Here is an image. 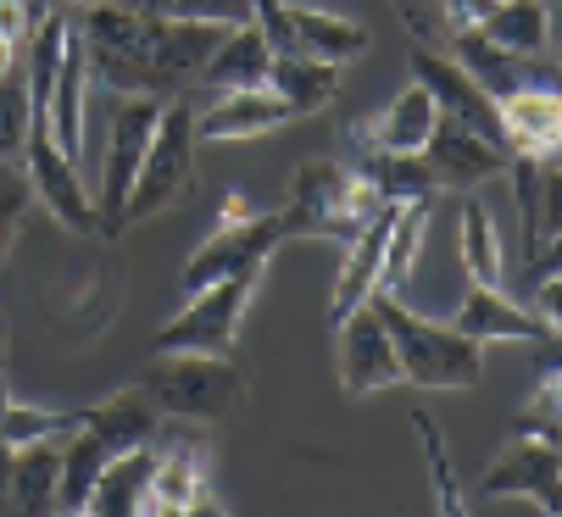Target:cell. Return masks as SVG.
<instances>
[{"label":"cell","mask_w":562,"mask_h":517,"mask_svg":"<svg viewBox=\"0 0 562 517\" xmlns=\"http://www.w3.org/2000/svg\"><path fill=\"white\" fill-rule=\"evenodd\" d=\"M29 201H34V184H29L23 161H0V262L18 245V223H23Z\"/></svg>","instance_id":"cell-36"},{"label":"cell","mask_w":562,"mask_h":517,"mask_svg":"<svg viewBox=\"0 0 562 517\" xmlns=\"http://www.w3.org/2000/svg\"><path fill=\"white\" fill-rule=\"evenodd\" d=\"M435 117H440V112H435L429 90H424V83H407V90H401L379 117L351 123V145H357V150H424Z\"/></svg>","instance_id":"cell-16"},{"label":"cell","mask_w":562,"mask_h":517,"mask_svg":"<svg viewBox=\"0 0 562 517\" xmlns=\"http://www.w3.org/2000/svg\"><path fill=\"white\" fill-rule=\"evenodd\" d=\"M34 0H0V40H7V45H29V34H34Z\"/></svg>","instance_id":"cell-39"},{"label":"cell","mask_w":562,"mask_h":517,"mask_svg":"<svg viewBox=\"0 0 562 517\" xmlns=\"http://www.w3.org/2000/svg\"><path fill=\"white\" fill-rule=\"evenodd\" d=\"M257 284H262V268L195 290L190 306H184L173 323L156 328L150 357H173V351H190V357H234V334H239V317H246Z\"/></svg>","instance_id":"cell-6"},{"label":"cell","mask_w":562,"mask_h":517,"mask_svg":"<svg viewBox=\"0 0 562 517\" xmlns=\"http://www.w3.org/2000/svg\"><path fill=\"white\" fill-rule=\"evenodd\" d=\"M78 423H85V412H45V406L7 401V412H0V440H7L12 451L18 446H45V440H67Z\"/></svg>","instance_id":"cell-33"},{"label":"cell","mask_w":562,"mask_h":517,"mask_svg":"<svg viewBox=\"0 0 562 517\" xmlns=\"http://www.w3.org/2000/svg\"><path fill=\"white\" fill-rule=\"evenodd\" d=\"M162 417L173 423H223L228 412L246 406V373L234 357H156L139 379H134Z\"/></svg>","instance_id":"cell-4"},{"label":"cell","mask_w":562,"mask_h":517,"mask_svg":"<svg viewBox=\"0 0 562 517\" xmlns=\"http://www.w3.org/2000/svg\"><path fill=\"white\" fill-rule=\"evenodd\" d=\"M562 134L557 83H524L518 95L502 101V145L507 156H551Z\"/></svg>","instance_id":"cell-17"},{"label":"cell","mask_w":562,"mask_h":517,"mask_svg":"<svg viewBox=\"0 0 562 517\" xmlns=\"http://www.w3.org/2000/svg\"><path fill=\"white\" fill-rule=\"evenodd\" d=\"M23 172L34 195L50 206V217L72 234H95V195L78 179V161L61 156V145L50 139V128L40 117H29V139H23Z\"/></svg>","instance_id":"cell-9"},{"label":"cell","mask_w":562,"mask_h":517,"mask_svg":"<svg viewBox=\"0 0 562 517\" xmlns=\"http://www.w3.org/2000/svg\"><path fill=\"white\" fill-rule=\"evenodd\" d=\"M413 83H424V90H429L435 112H446V117H457V123H468V128H479L485 139L502 145V106L479 90V83H473L446 50L413 45ZM502 150H507V145H502Z\"/></svg>","instance_id":"cell-12"},{"label":"cell","mask_w":562,"mask_h":517,"mask_svg":"<svg viewBox=\"0 0 562 517\" xmlns=\"http://www.w3.org/2000/svg\"><path fill=\"white\" fill-rule=\"evenodd\" d=\"M0 357H7V323H0Z\"/></svg>","instance_id":"cell-45"},{"label":"cell","mask_w":562,"mask_h":517,"mask_svg":"<svg viewBox=\"0 0 562 517\" xmlns=\"http://www.w3.org/2000/svg\"><path fill=\"white\" fill-rule=\"evenodd\" d=\"M424 161L435 172V190H479L485 179H502L513 156L496 139H485L479 128H468V123L440 112L429 139H424Z\"/></svg>","instance_id":"cell-10"},{"label":"cell","mask_w":562,"mask_h":517,"mask_svg":"<svg viewBox=\"0 0 562 517\" xmlns=\"http://www.w3.org/2000/svg\"><path fill=\"white\" fill-rule=\"evenodd\" d=\"M56 473H61V440L45 446H18L7 495H0V517H50L56 512Z\"/></svg>","instance_id":"cell-20"},{"label":"cell","mask_w":562,"mask_h":517,"mask_svg":"<svg viewBox=\"0 0 562 517\" xmlns=\"http://www.w3.org/2000/svg\"><path fill=\"white\" fill-rule=\"evenodd\" d=\"M212 506V484H206V468L190 446H173V451H156V473H150V490H145V512L150 517H184V512H206Z\"/></svg>","instance_id":"cell-23"},{"label":"cell","mask_w":562,"mask_h":517,"mask_svg":"<svg viewBox=\"0 0 562 517\" xmlns=\"http://www.w3.org/2000/svg\"><path fill=\"white\" fill-rule=\"evenodd\" d=\"M284 245V228H279V212H251V217H234V223H217L212 239L184 262L179 284L184 295L217 284V279H234V273H251V268H268V256Z\"/></svg>","instance_id":"cell-8"},{"label":"cell","mask_w":562,"mask_h":517,"mask_svg":"<svg viewBox=\"0 0 562 517\" xmlns=\"http://www.w3.org/2000/svg\"><path fill=\"white\" fill-rule=\"evenodd\" d=\"M223 34L228 29L217 23L145 18V12L112 7V0H90L85 23H78L90 78H101L117 95H156V101H179L201 78Z\"/></svg>","instance_id":"cell-1"},{"label":"cell","mask_w":562,"mask_h":517,"mask_svg":"<svg viewBox=\"0 0 562 517\" xmlns=\"http://www.w3.org/2000/svg\"><path fill=\"white\" fill-rule=\"evenodd\" d=\"M168 18H190V23H217V29H239L251 23V0H173Z\"/></svg>","instance_id":"cell-38"},{"label":"cell","mask_w":562,"mask_h":517,"mask_svg":"<svg viewBox=\"0 0 562 517\" xmlns=\"http://www.w3.org/2000/svg\"><path fill=\"white\" fill-rule=\"evenodd\" d=\"M540 7H551V0H540Z\"/></svg>","instance_id":"cell-46"},{"label":"cell","mask_w":562,"mask_h":517,"mask_svg":"<svg viewBox=\"0 0 562 517\" xmlns=\"http://www.w3.org/2000/svg\"><path fill=\"white\" fill-rule=\"evenodd\" d=\"M435 7L446 12V23H451V29H479V23L491 18L496 0H435Z\"/></svg>","instance_id":"cell-40"},{"label":"cell","mask_w":562,"mask_h":517,"mask_svg":"<svg viewBox=\"0 0 562 517\" xmlns=\"http://www.w3.org/2000/svg\"><path fill=\"white\" fill-rule=\"evenodd\" d=\"M106 462H112V451L90 435L85 423H78L72 435L61 440V473H56V512L61 517L85 512V501H90V490H95V479H101Z\"/></svg>","instance_id":"cell-30"},{"label":"cell","mask_w":562,"mask_h":517,"mask_svg":"<svg viewBox=\"0 0 562 517\" xmlns=\"http://www.w3.org/2000/svg\"><path fill=\"white\" fill-rule=\"evenodd\" d=\"M457 256H462V273L473 284H502V234H496V217L479 206V201H462Z\"/></svg>","instance_id":"cell-32"},{"label":"cell","mask_w":562,"mask_h":517,"mask_svg":"<svg viewBox=\"0 0 562 517\" xmlns=\"http://www.w3.org/2000/svg\"><path fill=\"white\" fill-rule=\"evenodd\" d=\"M251 23L268 40L273 56H301L295 45V23H290V0H251Z\"/></svg>","instance_id":"cell-37"},{"label":"cell","mask_w":562,"mask_h":517,"mask_svg":"<svg viewBox=\"0 0 562 517\" xmlns=\"http://www.w3.org/2000/svg\"><path fill=\"white\" fill-rule=\"evenodd\" d=\"M268 61H273V50L257 34V23H239L206 56L201 83H206V90H217V95H228V90H262V83H268Z\"/></svg>","instance_id":"cell-24"},{"label":"cell","mask_w":562,"mask_h":517,"mask_svg":"<svg viewBox=\"0 0 562 517\" xmlns=\"http://www.w3.org/2000/svg\"><path fill=\"white\" fill-rule=\"evenodd\" d=\"M29 83L18 72L0 78V161H23V139H29Z\"/></svg>","instance_id":"cell-35"},{"label":"cell","mask_w":562,"mask_h":517,"mask_svg":"<svg viewBox=\"0 0 562 517\" xmlns=\"http://www.w3.org/2000/svg\"><path fill=\"white\" fill-rule=\"evenodd\" d=\"M413 428H418V440H424V457H429V479H435V501L446 517L462 512V490H457V473H451V451L440 440V423L429 412H413Z\"/></svg>","instance_id":"cell-34"},{"label":"cell","mask_w":562,"mask_h":517,"mask_svg":"<svg viewBox=\"0 0 562 517\" xmlns=\"http://www.w3.org/2000/svg\"><path fill=\"white\" fill-rule=\"evenodd\" d=\"M451 328H462V334L479 339V345H491V339H551V334H557V328H546L535 312L513 306L496 284H473V290L462 295Z\"/></svg>","instance_id":"cell-21"},{"label":"cell","mask_w":562,"mask_h":517,"mask_svg":"<svg viewBox=\"0 0 562 517\" xmlns=\"http://www.w3.org/2000/svg\"><path fill=\"white\" fill-rule=\"evenodd\" d=\"M150 473H156V451H150V446L117 451V457L101 468V479H95L85 512H90V517H139V512H145Z\"/></svg>","instance_id":"cell-26"},{"label":"cell","mask_w":562,"mask_h":517,"mask_svg":"<svg viewBox=\"0 0 562 517\" xmlns=\"http://www.w3.org/2000/svg\"><path fill=\"white\" fill-rule=\"evenodd\" d=\"M234 217H251V201H246V195H228V201H223V217H217V223H234Z\"/></svg>","instance_id":"cell-43"},{"label":"cell","mask_w":562,"mask_h":517,"mask_svg":"<svg viewBox=\"0 0 562 517\" xmlns=\"http://www.w3.org/2000/svg\"><path fill=\"white\" fill-rule=\"evenodd\" d=\"M156 117H162V101H156V95H123L117 112H112L101 195H95V234H106V239L123 234V206H128V190H134V172L145 161V145H150Z\"/></svg>","instance_id":"cell-7"},{"label":"cell","mask_w":562,"mask_h":517,"mask_svg":"<svg viewBox=\"0 0 562 517\" xmlns=\"http://www.w3.org/2000/svg\"><path fill=\"white\" fill-rule=\"evenodd\" d=\"M162 412H156V401L139 390V384H128V390H117L112 401H101V406H85V428L90 435L117 457V451H134V446H156V435H162Z\"/></svg>","instance_id":"cell-19"},{"label":"cell","mask_w":562,"mask_h":517,"mask_svg":"<svg viewBox=\"0 0 562 517\" xmlns=\"http://www.w3.org/2000/svg\"><path fill=\"white\" fill-rule=\"evenodd\" d=\"M18 67V45H7V40H0V78H7Z\"/></svg>","instance_id":"cell-44"},{"label":"cell","mask_w":562,"mask_h":517,"mask_svg":"<svg viewBox=\"0 0 562 517\" xmlns=\"http://www.w3.org/2000/svg\"><path fill=\"white\" fill-rule=\"evenodd\" d=\"M535 317H540L546 328H557V317H562V284H557V273H551V279L540 273V284H535Z\"/></svg>","instance_id":"cell-41"},{"label":"cell","mask_w":562,"mask_h":517,"mask_svg":"<svg viewBox=\"0 0 562 517\" xmlns=\"http://www.w3.org/2000/svg\"><path fill=\"white\" fill-rule=\"evenodd\" d=\"M473 83H479V90H485L496 106L507 101V95H518L524 90V83H551V78H535L529 67V56H513V50H502V45H491L485 34H479V29H451L446 34V45H440Z\"/></svg>","instance_id":"cell-14"},{"label":"cell","mask_w":562,"mask_h":517,"mask_svg":"<svg viewBox=\"0 0 562 517\" xmlns=\"http://www.w3.org/2000/svg\"><path fill=\"white\" fill-rule=\"evenodd\" d=\"M335 328H340V390L346 395H373V390L401 384V362H395V345H390V328L373 295L351 306Z\"/></svg>","instance_id":"cell-11"},{"label":"cell","mask_w":562,"mask_h":517,"mask_svg":"<svg viewBox=\"0 0 562 517\" xmlns=\"http://www.w3.org/2000/svg\"><path fill=\"white\" fill-rule=\"evenodd\" d=\"M373 306L390 328L395 362H401V379L407 384H418V390H473L479 379H485V345L468 339L462 328L418 317L390 290H373Z\"/></svg>","instance_id":"cell-2"},{"label":"cell","mask_w":562,"mask_h":517,"mask_svg":"<svg viewBox=\"0 0 562 517\" xmlns=\"http://www.w3.org/2000/svg\"><path fill=\"white\" fill-rule=\"evenodd\" d=\"M357 172L379 190V201H435V172L424 150H357Z\"/></svg>","instance_id":"cell-27"},{"label":"cell","mask_w":562,"mask_h":517,"mask_svg":"<svg viewBox=\"0 0 562 517\" xmlns=\"http://www.w3.org/2000/svg\"><path fill=\"white\" fill-rule=\"evenodd\" d=\"M429 206L435 201H395V217H390V234H384V256H379V290L401 295V290H407V279L418 273Z\"/></svg>","instance_id":"cell-28"},{"label":"cell","mask_w":562,"mask_h":517,"mask_svg":"<svg viewBox=\"0 0 562 517\" xmlns=\"http://www.w3.org/2000/svg\"><path fill=\"white\" fill-rule=\"evenodd\" d=\"M390 217H395V201H384V206L357 228V239H346L351 250H346V268H340V279H335V290H329V323H340L351 306H362V301L379 290V256H384Z\"/></svg>","instance_id":"cell-22"},{"label":"cell","mask_w":562,"mask_h":517,"mask_svg":"<svg viewBox=\"0 0 562 517\" xmlns=\"http://www.w3.org/2000/svg\"><path fill=\"white\" fill-rule=\"evenodd\" d=\"M379 190L362 179V172H346L329 156H312L295 167V195L279 212L284 239L317 234V239H357V228L379 212Z\"/></svg>","instance_id":"cell-3"},{"label":"cell","mask_w":562,"mask_h":517,"mask_svg":"<svg viewBox=\"0 0 562 517\" xmlns=\"http://www.w3.org/2000/svg\"><path fill=\"white\" fill-rule=\"evenodd\" d=\"M262 90H273L290 106V117H306V112H324L340 95V67L324 56H273Z\"/></svg>","instance_id":"cell-25"},{"label":"cell","mask_w":562,"mask_h":517,"mask_svg":"<svg viewBox=\"0 0 562 517\" xmlns=\"http://www.w3.org/2000/svg\"><path fill=\"white\" fill-rule=\"evenodd\" d=\"M195 112L190 101H162V117L150 128V145H145V161L134 172V190H128V206H123V228L168 212L190 184H195Z\"/></svg>","instance_id":"cell-5"},{"label":"cell","mask_w":562,"mask_h":517,"mask_svg":"<svg viewBox=\"0 0 562 517\" xmlns=\"http://www.w3.org/2000/svg\"><path fill=\"white\" fill-rule=\"evenodd\" d=\"M290 23H295V45L301 56H324L335 67L357 61L368 50V29L351 23V18H335V12H317V7H290Z\"/></svg>","instance_id":"cell-29"},{"label":"cell","mask_w":562,"mask_h":517,"mask_svg":"<svg viewBox=\"0 0 562 517\" xmlns=\"http://www.w3.org/2000/svg\"><path fill=\"white\" fill-rule=\"evenodd\" d=\"M85 101H90V61H85V40L72 29L61 67H56V83H50V101H45V128L67 161L85 156Z\"/></svg>","instance_id":"cell-15"},{"label":"cell","mask_w":562,"mask_h":517,"mask_svg":"<svg viewBox=\"0 0 562 517\" xmlns=\"http://www.w3.org/2000/svg\"><path fill=\"white\" fill-rule=\"evenodd\" d=\"M479 34H485L491 45H502V50H513V56H529V61H540V56H546L551 18H546V7H540V0H496V7H491V18L479 23Z\"/></svg>","instance_id":"cell-31"},{"label":"cell","mask_w":562,"mask_h":517,"mask_svg":"<svg viewBox=\"0 0 562 517\" xmlns=\"http://www.w3.org/2000/svg\"><path fill=\"white\" fill-rule=\"evenodd\" d=\"M557 490H562V457H557V440H535V435H518L513 446H507V457L479 479V495H491V501H502V495H529L540 512H551L557 517Z\"/></svg>","instance_id":"cell-13"},{"label":"cell","mask_w":562,"mask_h":517,"mask_svg":"<svg viewBox=\"0 0 562 517\" xmlns=\"http://www.w3.org/2000/svg\"><path fill=\"white\" fill-rule=\"evenodd\" d=\"M112 7H128V12H145V18H168L173 0H112Z\"/></svg>","instance_id":"cell-42"},{"label":"cell","mask_w":562,"mask_h":517,"mask_svg":"<svg viewBox=\"0 0 562 517\" xmlns=\"http://www.w3.org/2000/svg\"><path fill=\"white\" fill-rule=\"evenodd\" d=\"M290 123V106L273 90H228L195 117V139H262Z\"/></svg>","instance_id":"cell-18"}]
</instances>
